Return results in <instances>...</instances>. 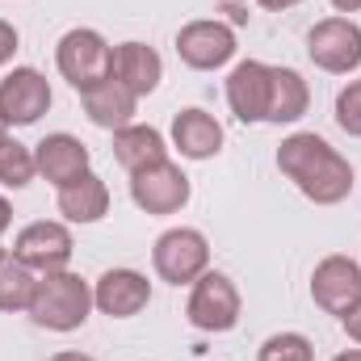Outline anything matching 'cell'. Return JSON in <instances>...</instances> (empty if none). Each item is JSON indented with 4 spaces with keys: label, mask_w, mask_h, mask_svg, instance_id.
I'll return each instance as SVG.
<instances>
[{
    "label": "cell",
    "mask_w": 361,
    "mask_h": 361,
    "mask_svg": "<svg viewBox=\"0 0 361 361\" xmlns=\"http://www.w3.org/2000/svg\"><path fill=\"white\" fill-rule=\"evenodd\" d=\"M281 177L294 180V189L315 206H341L353 193V164L315 130H294L277 147Z\"/></svg>",
    "instance_id": "6da1fadb"
},
{
    "label": "cell",
    "mask_w": 361,
    "mask_h": 361,
    "mask_svg": "<svg viewBox=\"0 0 361 361\" xmlns=\"http://www.w3.org/2000/svg\"><path fill=\"white\" fill-rule=\"evenodd\" d=\"M89 311H92V286L80 273L59 269L38 277L25 315L47 332H76V328H85Z\"/></svg>",
    "instance_id": "7a4b0ae2"
},
{
    "label": "cell",
    "mask_w": 361,
    "mask_h": 361,
    "mask_svg": "<svg viewBox=\"0 0 361 361\" xmlns=\"http://www.w3.org/2000/svg\"><path fill=\"white\" fill-rule=\"evenodd\" d=\"M55 63L59 76L72 85L76 92H89L97 85H105L114 76V47L97 34V30H68L55 47Z\"/></svg>",
    "instance_id": "3957f363"
},
{
    "label": "cell",
    "mask_w": 361,
    "mask_h": 361,
    "mask_svg": "<svg viewBox=\"0 0 361 361\" xmlns=\"http://www.w3.org/2000/svg\"><path fill=\"white\" fill-rule=\"evenodd\" d=\"M240 311H244V302H240L235 281L219 269L202 273L189 290V302H185V315L197 332H231L240 324Z\"/></svg>",
    "instance_id": "277c9868"
},
{
    "label": "cell",
    "mask_w": 361,
    "mask_h": 361,
    "mask_svg": "<svg viewBox=\"0 0 361 361\" xmlns=\"http://www.w3.org/2000/svg\"><path fill=\"white\" fill-rule=\"evenodd\" d=\"M152 265L169 286H193L210 269V244L197 227H173L152 244Z\"/></svg>",
    "instance_id": "5b68a950"
},
{
    "label": "cell",
    "mask_w": 361,
    "mask_h": 361,
    "mask_svg": "<svg viewBox=\"0 0 361 361\" xmlns=\"http://www.w3.org/2000/svg\"><path fill=\"white\" fill-rule=\"evenodd\" d=\"M307 55L328 76H349L361 68V25L353 17H324L307 34Z\"/></svg>",
    "instance_id": "8992f818"
},
{
    "label": "cell",
    "mask_w": 361,
    "mask_h": 361,
    "mask_svg": "<svg viewBox=\"0 0 361 361\" xmlns=\"http://www.w3.org/2000/svg\"><path fill=\"white\" fill-rule=\"evenodd\" d=\"M72 252H76V240H72L68 223H55V219H38V223L21 227L17 240H13V257L21 265H30L38 277L42 273L68 269L72 265Z\"/></svg>",
    "instance_id": "52a82bcc"
},
{
    "label": "cell",
    "mask_w": 361,
    "mask_h": 361,
    "mask_svg": "<svg viewBox=\"0 0 361 361\" xmlns=\"http://www.w3.org/2000/svg\"><path fill=\"white\" fill-rule=\"evenodd\" d=\"M235 30L227 21H189L177 34V55L193 72H219L235 59Z\"/></svg>",
    "instance_id": "ba28073f"
},
{
    "label": "cell",
    "mask_w": 361,
    "mask_h": 361,
    "mask_svg": "<svg viewBox=\"0 0 361 361\" xmlns=\"http://www.w3.org/2000/svg\"><path fill=\"white\" fill-rule=\"evenodd\" d=\"M130 202L143 214H177L189 202V177L173 160H156V164L130 173Z\"/></svg>",
    "instance_id": "9c48e42d"
},
{
    "label": "cell",
    "mask_w": 361,
    "mask_h": 361,
    "mask_svg": "<svg viewBox=\"0 0 361 361\" xmlns=\"http://www.w3.org/2000/svg\"><path fill=\"white\" fill-rule=\"evenodd\" d=\"M311 298L319 311L345 319L353 307H361V265L353 257H324L311 273Z\"/></svg>",
    "instance_id": "30bf717a"
},
{
    "label": "cell",
    "mask_w": 361,
    "mask_h": 361,
    "mask_svg": "<svg viewBox=\"0 0 361 361\" xmlns=\"http://www.w3.org/2000/svg\"><path fill=\"white\" fill-rule=\"evenodd\" d=\"M51 109V85L38 68H13L0 80V114L8 126H34Z\"/></svg>",
    "instance_id": "8fae6325"
},
{
    "label": "cell",
    "mask_w": 361,
    "mask_h": 361,
    "mask_svg": "<svg viewBox=\"0 0 361 361\" xmlns=\"http://www.w3.org/2000/svg\"><path fill=\"white\" fill-rule=\"evenodd\" d=\"M152 302V281L139 269H105L92 281V307L109 319H135Z\"/></svg>",
    "instance_id": "7c38bea8"
},
{
    "label": "cell",
    "mask_w": 361,
    "mask_h": 361,
    "mask_svg": "<svg viewBox=\"0 0 361 361\" xmlns=\"http://www.w3.org/2000/svg\"><path fill=\"white\" fill-rule=\"evenodd\" d=\"M269 89H273V68L269 63H261V59L235 63L231 76H227V105H231V114H235L244 126L265 122V114H269Z\"/></svg>",
    "instance_id": "4fadbf2b"
},
{
    "label": "cell",
    "mask_w": 361,
    "mask_h": 361,
    "mask_svg": "<svg viewBox=\"0 0 361 361\" xmlns=\"http://www.w3.org/2000/svg\"><path fill=\"white\" fill-rule=\"evenodd\" d=\"M89 147L76 139V135H68V130H55V135H47L38 147H34V164H38V177L47 180V185H55V189H63V185H72V180H80L89 169Z\"/></svg>",
    "instance_id": "5bb4252c"
},
{
    "label": "cell",
    "mask_w": 361,
    "mask_h": 361,
    "mask_svg": "<svg viewBox=\"0 0 361 361\" xmlns=\"http://www.w3.org/2000/svg\"><path fill=\"white\" fill-rule=\"evenodd\" d=\"M114 80L126 85L135 97L156 92L160 80H164V59H160V51L147 47V42H118V47H114Z\"/></svg>",
    "instance_id": "9a60e30c"
},
{
    "label": "cell",
    "mask_w": 361,
    "mask_h": 361,
    "mask_svg": "<svg viewBox=\"0 0 361 361\" xmlns=\"http://www.w3.org/2000/svg\"><path fill=\"white\" fill-rule=\"evenodd\" d=\"M173 147L185 160H214L223 152V126L206 109H180L173 118Z\"/></svg>",
    "instance_id": "2e32d148"
},
{
    "label": "cell",
    "mask_w": 361,
    "mask_h": 361,
    "mask_svg": "<svg viewBox=\"0 0 361 361\" xmlns=\"http://www.w3.org/2000/svg\"><path fill=\"white\" fill-rule=\"evenodd\" d=\"M80 101H85L89 122L101 126V130H122V126H130L135 114H139V97L126 89V85H118L114 76H109L105 85H97V89L80 92Z\"/></svg>",
    "instance_id": "e0dca14e"
},
{
    "label": "cell",
    "mask_w": 361,
    "mask_h": 361,
    "mask_svg": "<svg viewBox=\"0 0 361 361\" xmlns=\"http://www.w3.org/2000/svg\"><path fill=\"white\" fill-rule=\"evenodd\" d=\"M59 214L68 223H101L109 214V185L97 177V173H85L80 180L63 185L59 189Z\"/></svg>",
    "instance_id": "ac0fdd59"
},
{
    "label": "cell",
    "mask_w": 361,
    "mask_h": 361,
    "mask_svg": "<svg viewBox=\"0 0 361 361\" xmlns=\"http://www.w3.org/2000/svg\"><path fill=\"white\" fill-rule=\"evenodd\" d=\"M114 160H118L126 173H139V169H147V164H156V160H169V143H164V135H160L156 126L130 122V126L114 130Z\"/></svg>",
    "instance_id": "d6986e66"
},
{
    "label": "cell",
    "mask_w": 361,
    "mask_h": 361,
    "mask_svg": "<svg viewBox=\"0 0 361 361\" xmlns=\"http://www.w3.org/2000/svg\"><path fill=\"white\" fill-rule=\"evenodd\" d=\"M307 105H311L307 80H302L294 68H273L269 114H265V122H273V126H290V122H298V118L307 114Z\"/></svg>",
    "instance_id": "ffe728a7"
},
{
    "label": "cell",
    "mask_w": 361,
    "mask_h": 361,
    "mask_svg": "<svg viewBox=\"0 0 361 361\" xmlns=\"http://www.w3.org/2000/svg\"><path fill=\"white\" fill-rule=\"evenodd\" d=\"M34 286H38V273L30 269V265H21L17 257H4V261H0V311H4V315L30 311Z\"/></svg>",
    "instance_id": "44dd1931"
},
{
    "label": "cell",
    "mask_w": 361,
    "mask_h": 361,
    "mask_svg": "<svg viewBox=\"0 0 361 361\" xmlns=\"http://www.w3.org/2000/svg\"><path fill=\"white\" fill-rule=\"evenodd\" d=\"M34 177H38L34 147H25V143H17L13 135H4V139H0V185H8V189H25Z\"/></svg>",
    "instance_id": "7402d4cb"
},
{
    "label": "cell",
    "mask_w": 361,
    "mask_h": 361,
    "mask_svg": "<svg viewBox=\"0 0 361 361\" xmlns=\"http://www.w3.org/2000/svg\"><path fill=\"white\" fill-rule=\"evenodd\" d=\"M257 361H315V345L302 332H273L257 349Z\"/></svg>",
    "instance_id": "603a6c76"
},
{
    "label": "cell",
    "mask_w": 361,
    "mask_h": 361,
    "mask_svg": "<svg viewBox=\"0 0 361 361\" xmlns=\"http://www.w3.org/2000/svg\"><path fill=\"white\" fill-rule=\"evenodd\" d=\"M336 126L349 139H361V80H349L336 92Z\"/></svg>",
    "instance_id": "cb8c5ba5"
},
{
    "label": "cell",
    "mask_w": 361,
    "mask_h": 361,
    "mask_svg": "<svg viewBox=\"0 0 361 361\" xmlns=\"http://www.w3.org/2000/svg\"><path fill=\"white\" fill-rule=\"evenodd\" d=\"M13 55H17V30H13L8 21H0V68H4Z\"/></svg>",
    "instance_id": "d4e9b609"
},
{
    "label": "cell",
    "mask_w": 361,
    "mask_h": 361,
    "mask_svg": "<svg viewBox=\"0 0 361 361\" xmlns=\"http://www.w3.org/2000/svg\"><path fill=\"white\" fill-rule=\"evenodd\" d=\"M341 324H345V332H349V341H353V345H361V307H353V311H349V315H345Z\"/></svg>",
    "instance_id": "484cf974"
},
{
    "label": "cell",
    "mask_w": 361,
    "mask_h": 361,
    "mask_svg": "<svg viewBox=\"0 0 361 361\" xmlns=\"http://www.w3.org/2000/svg\"><path fill=\"white\" fill-rule=\"evenodd\" d=\"M8 227H13V206H8V197L0 193V235H4Z\"/></svg>",
    "instance_id": "4316f807"
},
{
    "label": "cell",
    "mask_w": 361,
    "mask_h": 361,
    "mask_svg": "<svg viewBox=\"0 0 361 361\" xmlns=\"http://www.w3.org/2000/svg\"><path fill=\"white\" fill-rule=\"evenodd\" d=\"M261 8H269V13H286V8H294V4H302V0H257Z\"/></svg>",
    "instance_id": "83f0119b"
},
{
    "label": "cell",
    "mask_w": 361,
    "mask_h": 361,
    "mask_svg": "<svg viewBox=\"0 0 361 361\" xmlns=\"http://www.w3.org/2000/svg\"><path fill=\"white\" fill-rule=\"evenodd\" d=\"M336 13H361V0H332Z\"/></svg>",
    "instance_id": "f1b7e54d"
},
{
    "label": "cell",
    "mask_w": 361,
    "mask_h": 361,
    "mask_svg": "<svg viewBox=\"0 0 361 361\" xmlns=\"http://www.w3.org/2000/svg\"><path fill=\"white\" fill-rule=\"evenodd\" d=\"M51 361H97V357H89V353H72V349H68V353H55Z\"/></svg>",
    "instance_id": "f546056e"
},
{
    "label": "cell",
    "mask_w": 361,
    "mask_h": 361,
    "mask_svg": "<svg viewBox=\"0 0 361 361\" xmlns=\"http://www.w3.org/2000/svg\"><path fill=\"white\" fill-rule=\"evenodd\" d=\"M332 361H361V349H345V353H336Z\"/></svg>",
    "instance_id": "4dcf8cb0"
},
{
    "label": "cell",
    "mask_w": 361,
    "mask_h": 361,
    "mask_svg": "<svg viewBox=\"0 0 361 361\" xmlns=\"http://www.w3.org/2000/svg\"><path fill=\"white\" fill-rule=\"evenodd\" d=\"M4 135H8V122H4V114H0V139H4Z\"/></svg>",
    "instance_id": "1f68e13d"
},
{
    "label": "cell",
    "mask_w": 361,
    "mask_h": 361,
    "mask_svg": "<svg viewBox=\"0 0 361 361\" xmlns=\"http://www.w3.org/2000/svg\"><path fill=\"white\" fill-rule=\"evenodd\" d=\"M4 257H8V252H4V248H0V261H4Z\"/></svg>",
    "instance_id": "d6a6232c"
}]
</instances>
